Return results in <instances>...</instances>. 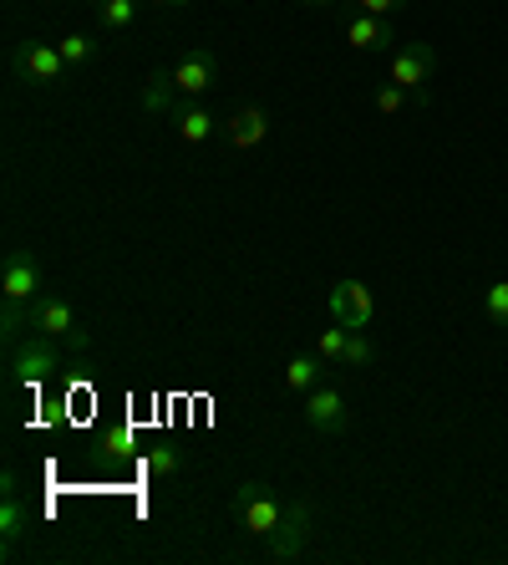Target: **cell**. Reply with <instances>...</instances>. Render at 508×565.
Wrapping results in <instances>:
<instances>
[{
	"label": "cell",
	"mask_w": 508,
	"mask_h": 565,
	"mask_svg": "<svg viewBox=\"0 0 508 565\" xmlns=\"http://www.w3.org/2000/svg\"><path fill=\"white\" fill-rule=\"evenodd\" d=\"M483 316L494 327H508V280H494V286L483 290Z\"/></svg>",
	"instance_id": "obj_21"
},
{
	"label": "cell",
	"mask_w": 508,
	"mask_h": 565,
	"mask_svg": "<svg viewBox=\"0 0 508 565\" xmlns=\"http://www.w3.org/2000/svg\"><path fill=\"white\" fill-rule=\"evenodd\" d=\"M412 0H356V11H371V15H402Z\"/></svg>",
	"instance_id": "obj_25"
},
{
	"label": "cell",
	"mask_w": 508,
	"mask_h": 565,
	"mask_svg": "<svg viewBox=\"0 0 508 565\" xmlns=\"http://www.w3.org/2000/svg\"><path fill=\"white\" fill-rule=\"evenodd\" d=\"M41 290H46V270L31 250H11L6 265H0V296H11V301H36Z\"/></svg>",
	"instance_id": "obj_9"
},
{
	"label": "cell",
	"mask_w": 508,
	"mask_h": 565,
	"mask_svg": "<svg viewBox=\"0 0 508 565\" xmlns=\"http://www.w3.org/2000/svg\"><path fill=\"white\" fill-rule=\"evenodd\" d=\"M311 504L305 500H285V520H280V530H274L270 540H264V561L274 565H290L305 555V545H311Z\"/></svg>",
	"instance_id": "obj_4"
},
{
	"label": "cell",
	"mask_w": 508,
	"mask_h": 565,
	"mask_svg": "<svg viewBox=\"0 0 508 565\" xmlns=\"http://www.w3.org/2000/svg\"><path fill=\"white\" fill-rule=\"evenodd\" d=\"M326 356L321 352H300V356H290L285 362V387L290 393H311V387H321L326 382Z\"/></svg>",
	"instance_id": "obj_13"
},
{
	"label": "cell",
	"mask_w": 508,
	"mask_h": 565,
	"mask_svg": "<svg viewBox=\"0 0 508 565\" xmlns=\"http://www.w3.org/2000/svg\"><path fill=\"white\" fill-rule=\"evenodd\" d=\"M138 103L148 107V113H179V87H173L169 66H153L143 82V93H138Z\"/></svg>",
	"instance_id": "obj_15"
},
{
	"label": "cell",
	"mask_w": 508,
	"mask_h": 565,
	"mask_svg": "<svg viewBox=\"0 0 508 565\" xmlns=\"http://www.w3.org/2000/svg\"><path fill=\"white\" fill-rule=\"evenodd\" d=\"M305 423L315 434H346L352 428V408H346V393L336 382H321V387L305 393Z\"/></svg>",
	"instance_id": "obj_8"
},
{
	"label": "cell",
	"mask_w": 508,
	"mask_h": 565,
	"mask_svg": "<svg viewBox=\"0 0 508 565\" xmlns=\"http://www.w3.org/2000/svg\"><path fill=\"white\" fill-rule=\"evenodd\" d=\"M235 520L245 525V535L270 540L274 530H280V520H285V500H280L264 479H245V484L235 489Z\"/></svg>",
	"instance_id": "obj_2"
},
{
	"label": "cell",
	"mask_w": 508,
	"mask_h": 565,
	"mask_svg": "<svg viewBox=\"0 0 508 565\" xmlns=\"http://www.w3.org/2000/svg\"><path fill=\"white\" fill-rule=\"evenodd\" d=\"M224 138H229V148H260L264 138H270V113L264 107H235L229 118H224Z\"/></svg>",
	"instance_id": "obj_12"
},
{
	"label": "cell",
	"mask_w": 508,
	"mask_h": 565,
	"mask_svg": "<svg viewBox=\"0 0 508 565\" xmlns=\"http://www.w3.org/2000/svg\"><path fill=\"white\" fill-rule=\"evenodd\" d=\"M407 97H412V93H402L397 82H387V87H381V93H377V113H387V118H391V113H402V107H407Z\"/></svg>",
	"instance_id": "obj_24"
},
{
	"label": "cell",
	"mask_w": 508,
	"mask_h": 565,
	"mask_svg": "<svg viewBox=\"0 0 508 565\" xmlns=\"http://www.w3.org/2000/svg\"><path fill=\"white\" fill-rule=\"evenodd\" d=\"M6 367H11V372H6V377H11V387H46V382L62 372V342L31 327L26 337L11 347V362H6Z\"/></svg>",
	"instance_id": "obj_1"
},
{
	"label": "cell",
	"mask_w": 508,
	"mask_h": 565,
	"mask_svg": "<svg viewBox=\"0 0 508 565\" xmlns=\"http://www.w3.org/2000/svg\"><path fill=\"white\" fill-rule=\"evenodd\" d=\"M11 72L26 87H56L66 77V62L52 41H15L11 46Z\"/></svg>",
	"instance_id": "obj_3"
},
{
	"label": "cell",
	"mask_w": 508,
	"mask_h": 565,
	"mask_svg": "<svg viewBox=\"0 0 508 565\" xmlns=\"http://www.w3.org/2000/svg\"><path fill=\"white\" fill-rule=\"evenodd\" d=\"M179 463H183L179 448H163V444L143 454V469H148V473H179Z\"/></svg>",
	"instance_id": "obj_23"
},
{
	"label": "cell",
	"mask_w": 508,
	"mask_h": 565,
	"mask_svg": "<svg viewBox=\"0 0 508 565\" xmlns=\"http://www.w3.org/2000/svg\"><path fill=\"white\" fill-rule=\"evenodd\" d=\"M153 6H188V0H153Z\"/></svg>",
	"instance_id": "obj_27"
},
{
	"label": "cell",
	"mask_w": 508,
	"mask_h": 565,
	"mask_svg": "<svg viewBox=\"0 0 508 565\" xmlns=\"http://www.w3.org/2000/svg\"><path fill=\"white\" fill-rule=\"evenodd\" d=\"M21 535H26V504H21L15 489H6V494H0V540H6V555L15 551Z\"/></svg>",
	"instance_id": "obj_16"
},
{
	"label": "cell",
	"mask_w": 508,
	"mask_h": 565,
	"mask_svg": "<svg viewBox=\"0 0 508 565\" xmlns=\"http://www.w3.org/2000/svg\"><path fill=\"white\" fill-rule=\"evenodd\" d=\"M31 327L46 331V337H56L62 347H87V331L77 327V311H72V301H62L56 290H41L36 301H31Z\"/></svg>",
	"instance_id": "obj_6"
},
{
	"label": "cell",
	"mask_w": 508,
	"mask_h": 565,
	"mask_svg": "<svg viewBox=\"0 0 508 565\" xmlns=\"http://www.w3.org/2000/svg\"><path fill=\"white\" fill-rule=\"evenodd\" d=\"M437 72V52H432L428 41H402L397 52H391V82L412 93L418 103H428V82Z\"/></svg>",
	"instance_id": "obj_5"
},
{
	"label": "cell",
	"mask_w": 508,
	"mask_h": 565,
	"mask_svg": "<svg viewBox=\"0 0 508 565\" xmlns=\"http://www.w3.org/2000/svg\"><path fill=\"white\" fill-rule=\"evenodd\" d=\"M295 6H305V11H331L336 0H295Z\"/></svg>",
	"instance_id": "obj_26"
},
{
	"label": "cell",
	"mask_w": 508,
	"mask_h": 565,
	"mask_svg": "<svg viewBox=\"0 0 508 565\" xmlns=\"http://www.w3.org/2000/svg\"><path fill=\"white\" fill-rule=\"evenodd\" d=\"M371 356H377V347L366 342V331H352V342H346V356H341V367H371Z\"/></svg>",
	"instance_id": "obj_22"
},
{
	"label": "cell",
	"mask_w": 508,
	"mask_h": 565,
	"mask_svg": "<svg viewBox=\"0 0 508 565\" xmlns=\"http://www.w3.org/2000/svg\"><path fill=\"white\" fill-rule=\"evenodd\" d=\"M346 342H352V327H341V321H331L321 337H315V352L326 356L331 367H341V356H346Z\"/></svg>",
	"instance_id": "obj_19"
},
{
	"label": "cell",
	"mask_w": 508,
	"mask_h": 565,
	"mask_svg": "<svg viewBox=\"0 0 508 565\" xmlns=\"http://www.w3.org/2000/svg\"><path fill=\"white\" fill-rule=\"evenodd\" d=\"M346 41L356 52H397V26H391V15L352 11L346 15Z\"/></svg>",
	"instance_id": "obj_11"
},
{
	"label": "cell",
	"mask_w": 508,
	"mask_h": 565,
	"mask_svg": "<svg viewBox=\"0 0 508 565\" xmlns=\"http://www.w3.org/2000/svg\"><path fill=\"white\" fill-rule=\"evenodd\" d=\"M26 331H31V301H11V296H0V337H6V347H15Z\"/></svg>",
	"instance_id": "obj_17"
},
{
	"label": "cell",
	"mask_w": 508,
	"mask_h": 565,
	"mask_svg": "<svg viewBox=\"0 0 508 565\" xmlns=\"http://www.w3.org/2000/svg\"><path fill=\"white\" fill-rule=\"evenodd\" d=\"M169 77H173V87H179V97H204L219 82V62H214V52L209 46H194V52H183L179 62L169 66Z\"/></svg>",
	"instance_id": "obj_10"
},
{
	"label": "cell",
	"mask_w": 508,
	"mask_h": 565,
	"mask_svg": "<svg viewBox=\"0 0 508 565\" xmlns=\"http://www.w3.org/2000/svg\"><path fill=\"white\" fill-rule=\"evenodd\" d=\"M326 311L331 321H341V327H352V331H366L371 327V316H377V296H371V286L366 280H336L326 296Z\"/></svg>",
	"instance_id": "obj_7"
},
{
	"label": "cell",
	"mask_w": 508,
	"mask_h": 565,
	"mask_svg": "<svg viewBox=\"0 0 508 565\" xmlns=\"http://www.w3.org/2000/svg\"><path fill=\"white\" fill-rule=\"evenodd\" d=\"M173 118H179V138L188 148H198V143H209L214 132L224 128L219 118H214L209 107H198V103H188V107H179V113H173Z\"/></svg>",
	"instance_id": "obj_14"
},
{
	"label": "cell",
	"mask_w": 508,
	"mask_h": 565,
	"mask_svg": "<svg viewBox=\"0 0 508 565\" xmlns=\"http://www.w3.org/2000/svg\"><path fill=\"white\" fill-rule=\"evenodd\" d=\"M56 52H62V62H66V66H87L91 56H97V41L82 36V31H72V36L56 41Z\"/></svg>",
	"instance_id": "obj_20"
},
{
	"label": "cell",
	"mask_w": 508,
	"mask_h": 565,
	"mask_svg": "<svg viewBox=\"0 0 508 565\" xmlns=\"http://www.w3.org/2000/svg\"><path fill=\"white\" fill-rule=\"evenodd\" d=\"M97 21H102V31H128L138 21V0H102Z\"/></svg>",
	"instance_id": "obj_18"
}]
</instances>
